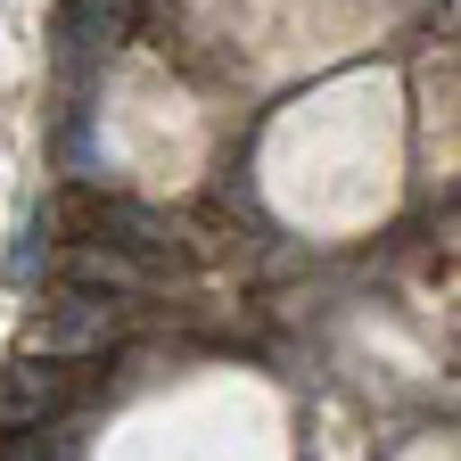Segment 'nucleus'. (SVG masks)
Listing matches in <instances>:
<instances>
[{"label": "nucleus", "instance_id": "obj_5", "mask_svg": "<svg viewBox=\"0 0 461 461\" xmlns=\"http://www.w3.org/2000/svg\"><path fill=\"white\" fill-rule=\"evenodd\" d=\"M0 461H50V453H41V437H17L9 429V437H0Z\"/></svg>", "mask_w": 461, "mask_h": 461}, {"label": "nucleus", "instance_id": "obj_1", "mask_svg": "<svg viewBox=\"0 0 461 461\" xmlns=\"http://www.w3.org/2000/svg\"><path fill=\"white\" fill-rule=\"evenodd\" d=\"M67 395H75V379L58 371V363H41V371L33 363H9V371H0V437H9V429H41Z\"/></svg>", "mask_w": 461, "mask_h": 461}, {"label": "nucleus", "instance_id": "obj_3", "mask_svg": "<svg viewBox=\"0 0 461 461\" xmlns=\"http://www.w3.org/2000/svg\"><path fill=\"white\" fill-rule=\"evenodd\" d=\"M67 280H83V288H149L157 280V264H140V256H124V248H75L67 256Z\"/></svg>", "mask_w": 461, "mask_h": 461}, {"label": "nucleus", "instance_id": "obj_4", "mask_svg": "<svg viewBox=\"0 0 461 461\" xmlns=\"http://www.w3.org/2000/svg\"><path fill=\"white\" fill-rule=\"evenodd\" d=\"M67 41H75V50L115 41V0H75V9H67Z\"/></svg>", "mask_w": 461, "mask_h": 461}, {"label": "nucleus", "instance_id": "obj_2", "mask_svg": "<svg viewBox=\"0 0 461 461\" xmlns=\"http://www.w3.org/2000/svg\"><path fill=\"white\" fill-rule=\"evenodd\" d=\"M115 321L99 297H67V313H50V321H33V346L50 363H67V355H99V346H115Z\"/></svg>", "mask_w": 461, "mask_h": 461}]
</instances>
